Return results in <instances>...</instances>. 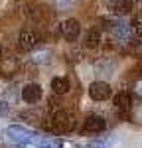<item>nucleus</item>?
Listing matches in <instances>:
<instances>
[{"instance_id": "f257e3e1", "label": "nucleus", "mask_w": 142, "mask_h": 148, "mask_svg": "<svg viewBox=\"0 0 142 148\" xmlns=\"http://www.w3.org/2000/svg\"><path fill=\"white\" fill-rule=\"evenodd\" d=\"M6 134H8L10 142L16 148H24V146H28V144H32V142L38 140V134H36L34 130H30V128H26V126H22V125L8 126Z\"/></svg>"}, {"instance_id": "f03ea898", "label": "nucleus", "mask_w": 142, "mask_h": 148, "mask_svg": "<svg viewBox=\"0 0 142 148\" xmlns=\"http://www.w3.org/2000/svg\"><path fill=\"white\" fill-rule=\"evenodd\" d=\"M51 126H53V130L59 132V134H63V132H71L73 130V126H75V121H73V114L67 113V111H55L53 116H51Z\"/></svg>"}, {"instance_id": "7ed1b4c3", "label": "nucleus", "mask_w": 142, "mask_h": 148, "mask_svg": "<svg viewBox=\"0 0 142 148\" xmlns=\"http://www.w3.org/2000/svg\"><path fill=\"white\" fill-rule=\"evenodd\" d=\"M111 93H113L111 91V85L105 83V81H95L89 87V95H91L93 101H106L111 97Z\"/></svg>"}, {"instance_id": "20e7f679", "label": "nucleus", "mask_w": 142, "mask_h": 148, "mask_svg": "<svg viewBox=\"0 0 142 148\" xmlns=\"http://www.w3.org/2000/svg\"><path fill=\"white\" fill-rule=\"evenodd\" d=\"M81 34V24L77 22L75 18H69L61 24V36L67 40V42H75Z\"/></svg>"}, {"instance_id": "39448f33", "label": "nucleus", "mask_w": 142, "mask_h": 148, "mask_svg": "<svg viewBox=\"0 0 142 148\" xmlns=\"http://www.w3.org/2000/svg\"><path fill=\"white\" fill-rule=\"evenodd\" d=\"M42 99V87L38 83H28L24 85L22 89V101L28 103V105H36V103Z\"/></svg>"}, {"instance_id": "423d86ee", "label": "nucleus", "mask_w": 142, "mask_h": 148, "mask_svg": "<svg viewBox=\"0 0 142 148\" xmlns=\"http://www.w3.org/2000/svg\"><path fill=\"white\" fill-rule=\"evenodd\" d=\"M18 42H20V49H22V51H32V49L38 46L40 38H38V34H36L34 30H22Z\"/></svg>"}, {"instance_id": "0eeeda50", "label": "nucleus", "mask_w": 142, "mask_h": 148, "mask_svg": "<svg viewBox=\"0 0 142 148\" xmlns=\"http://www.w3.org/2000/svg\"><path fill=\"white\" fill-rule=\"evenodd\" d=\"M105 119L99 116V114H89L83 123V132H103L105 130Z\"/></svg>"}, {"instance_id": "6e6552de", "label": "nucleus", "mask_w": 142, "mask_h": 148, "mask_svg": "<svg viewBox=\"0 0 142 148\" xmlns=\"http://www.w3.org/2000/svg\"><path fill=\"white\" fill-rule=\"evenodd\" d=\"M111 32L113 36L120 40V42H126L130 38V32H132V28H130V24H126L124 20H117V22L111 24Z\"/></svg>"}, {"instance_id": "1a4fd4ad", "label": "nucleus", "mask_w": 142, "mask_h": 148, "mask_svg": "<svg viewBox=\"0 0 142 148\" xmlns=\"http://www.w3.org/2000/svg\"><path fill=\"white\" fill-rule=\"evenodd\" d=\"M109 8H111V12H115L118 16H124L132 10V0H111Z\"/></svg>"}, {"instance_id": "9d476101", "label": "nucleus", "mask_w": 142, "mask_h": 148, "mask_svg": "<svg viewBox=\"0 0 142 148\" xmlns=\"http://www.w3.org/2000/svg\"><path fill=\"white\" fill-rule=\"evenodd\" d=\"M130 105H132V97L126 91H120L115 95V107H117L118 111L126 113V111H130Z\"/></svg>"}, {"instance_id": "9b49d317", "label": "nucleus", "mask_w": 142, "mask_h": 148, "mask_svg": "<svg viewBox=\"0 0 142 148\" xmlns=\"http://www.w3.org/2000/svg\"><path fill=\"white\" fill-rule=\"evenodd\" d=\"M51 89H53L55 95H65L69 91V81L65 77H53L51 79Z\"/></svg>"}, {"instance_id": "f8f14e48", "label": "nucleus", "mask_w": 142, "mask_h": 148, "mask_svg": "<svg viewBox=\"0 0 142 148\" xmlns=\"http://www.w3.org/2000/svg\"><path fill=\"white\" fill-rule=\"evenodd\" d=\"M101 44V30L99 28H91L89 30V34L85 38V46L87 47H97Z\"/></svg>"}, {"instance_id": "ddd939ff", "label": "nucleus", "mask_w": 142, "mask_h": 148, "mask_svg": "<svg viewBox=\"0 0 142 148\" xmlns=\"http://www.w3.org/2000/svg\"><path fill=\"white\" fill-rule=\"evenodd\" d=\"M36 148H63V144L57 138H44V140H40V144Z\"/></svg>"}, {"instance_id": "4468645a", "label": "nucleus", "mask_w": 142, "mask_h": 148, "mask_svg": "<svg viewBox=\"0 0 142 148\" xmlns=\"http://www.w3.org/2000/svg\"><path fill=\"white\" fill-rule=\"evenodd\" d=\"M130 28H132V34L142 40V18H136L134 22L130 24Z\"/></svg>"}, {"instance_id": "2eb2a0df", "label": "nucleus", "mask_w": 142, "mask_h": 148, "mask_svg": "<svg viewBox=\"0 0 142 148\" xmlns=\"http://www.w3.org/2000/svg\"><path fill=\"white\" fill-rule=\"evenodd\" d=\"M8 113H10V105L6 101H0V116H6Z\"/></svg>"}, {"instance_id": "dca6fc26", "label": "nucleus", "mask_w": 142, "mask_h": 148, "mask_svg": "<svg viewBox=\"0 0 142 148\" xmlns=\"http://www.w3.org/2000/svg\"><path fill=\"white\" fill-rule=\"evenodd\" d=\"M85 148H105V146H103V144H99V142H89Z\"/></svg>"}]
</instances>
